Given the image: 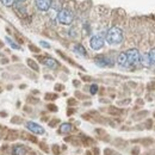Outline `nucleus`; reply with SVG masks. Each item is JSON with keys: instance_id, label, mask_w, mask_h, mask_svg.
Segmentation results:
<instances>
[{"instance_id": "23", "label": "nucleus", "mask_w": 155, "mask_h": 155, "mask_svg": "<svg viewBox=\"0 0 155 155\" xmlns=\"http://www.w3.org/2000/svg\"><path fill=\"white\" fill-rule=\"evenodd\" d=\"M53 148H54V153H55V154L58 155V146H54Z\"/></svg>"}, {"instance_id": "5", "label": "nucleus", "mask_w": 155, "mask_h": 155, "mask_svg": "<svg viewBox=\"0 0 155 155\" xmlns=\"http://www.w3.org/2000/svg\"><path fill=\"white\" fill-rule=\"evenodd\" d=\"M90 45H91V48L93 49V50H99V49H101L103 47H104V38L101 37V36H93L91 41H90Z\"/></svg>"}, {"instance_id": "12", "label": "nucleus", "mask_w": 155, "mask_h": 155, "mask_svg": "<svg viewBox=\"0 0 155 155\" xmlns=\"http://www.w3.org/2000/svg\"><path fill=\"white\" fill-rule=\"evenodd\" d=\"M74 51L79 54V55H81V56H86L87 55V53H86V49L84 48V45H81V44H77V45H74Z\"/></svg>"}, {"instance_id": "18", "label": "nucleus", "mask_w": 155, "mask_h": 155, "mask_svg": "<svg viewBox=\"0 0 155 155\" xmlns=\"http://www.w3.org/2000/svg\"><path fill=\"white\" fill-rule=\"evenodd\" d=\"M90 91H91V93H92V94H96V93L98 92V86L97 85H92V86H91V88H90Z\"/></svg>"}, {"instance_id": "19", "label": "nucleus", "mask_w": 155, "mask_h": 155, "mask_svg": "<svg viewBox=\"0 0 155 155\" xmlns=\"http://www.w3.org/2000/svg\"><path fill=\"white\" fill-rule=\"evenodd\" d=\"M45 98H47V99H55V98H56V94H47Z\"/></svg>"}, {"instance_id": "17", "label": "nucleus", "mask_w": 155, "mask_h": 155, "mask_svg": "<svg viewBox=\"0 0 155 155\" xmlns=\"http://www.w3.org/2000/svg\"><path fill=\"white\" fill-rule=\"evenodd\" d=\"M15 1H16V0H1V2H2L5 6H12Z\"/></svg>"}, {"instance_id": "4", "label": "nucleus", "mask_w": 155, "mask_h": 155, "mask_svg": "<svg viewBox=\"0 0 155 155\" xmlns=\"http://www.w3.org/2000/svg\"><path fill=\"white\" fill-rule=\"evenodd\" d=\"M94 62L99 67H112L114 66V61L110 58L105 56V55H99L94 58Z\"/></svg>"}, {"instance_id": "3", "label": "nucleus", "mask_w": 155, "mask_h": 155, "mask_svg": "<svg viewBox=\"0 0 155 155\" xmlns=\"http://www.w3.org/2000/svg\"><path fill=\"white\" fill-rule=\"evenodd\" d=\"M125 54H127V60H128V66H135L141 61V56L137 49H130Z\"/></svg>"}, {"instance_id": "22", "label": "nucleus", "mask_w": 155, "mask_h": 155, "mask_svg": "<svg viewBox=\"0 0 155 155\" xmlns=\"http://www.w3.org/2000/svg\"><path fill=\"white\" fill-rule=\"evenodd\" d=\"M41 44H42L43 47H45V48H49V47H50V45H49L48 43H45V42H41Z\"/></svg>"}, {"instance_id": "24", "label": "nucleus", "mask_w": 155, "mask_h": 155, "mask_svg": "<svg viewBox=\"0 0 155 155\" xmlns=\"http://www.w3.org/2000/svg\"><path fill=\"white\" fill-rule=\"evenodd\" d=\"M18 2H23V1H25V0H17Z\"/></svg>"}, {"instance_id": "10", "label": "nucleus", "mask_w": 155, "mask_h": 155, "mask_svg": "<svg viewBox=\"0 0 155 155\" xmlns=\"http://www.w3.org/2000/svg\"><path fill=\"white\" fill-rule=\"evenodd\" d=\"M117 62H118V64L122 66V67H129V66H128V60H127V54H125V53H120V54L118 55Z\"/></svg>"}, {"instance_id": "2", "label": "nucleus", "mask_w": 155, "mask_h": 155, "mask_svg": "<svg viewBox=\"0 0 155 155\" xmlns=\"http://www.w3.org/2000/svg\"><path fill=\"white\" fill-rule=\"evenodd\" d=\"M73 19H74V16H73L72 11H69V10H67V8L61 10L58 13V23H61V24H63V25H71Z\"/></svg>"}, {"instance_id": "8", "label": "nucleus", "mask_w": 155, "mask_h": 155, "mask_svg": "<svg viewBox=\"0 0 155 155\" xmlns=\"http://www.w3.org/2000/svg\"><path fill=\"white\" fill-rule=\"evenodd\" d=\"M41 61H42L47 67H49V68H51V69H55V68L58 67V62L56 60H54V58H41Z\"/></svg>"}, {"instance_id": "6", "label": "nucleus", "mask_w": 155, "mask_h": 155, "mask_svg": "<svg viewBox=\"0 0 155 155\" xmlns=\"http://www.w3.org/2000/svg\"><path fill=\"white\" fill-rule=\"evenodd\" d=\"M26 128H28V130H30L31 133H34V134H36V135H43L44 134V129L38 125L37 123H34V122H28L26 123Z\"/></svg>"}, {"instance_id": "7", "label": "nucleus", "mask_w": 155, "mask_h": 155, "mask_svg": "<svg viewBox=\"0 0 155 155\" xmlns=\"http://www.w3.org/2000/svg\"><path fill=\"white\" fill-rule=\"evenodd\" d=\"M36 6L39 11H48L51 6V0H36Z\"/></svg>"}, {"instance_id": "15", "label": "nucleus", "mask_w": 155, "mask_h": 155, "mask_svg": "<svg viewBox=\"0 0 155 155\" xmlns=\"http://www.w3.org/2000/svg\"><path fill=\"white\" fill-rule=\"evenodd\" d=\"M5 39H6V42L10 44V47H11V48H13V49H19V48H20L19 45H18V44H16V43H15V42H13V41H12L11 38L6 37Z\"/></svg>"}, {"instance_id": "11", "label": "nucleus", "mask_w": 155, "mask_h": 155, "mask_svg": "<svg viewBox=\"0 0 155 155\" xmlns=\"http://www.w3.org/2000/svg\"><path fill=\"white\" fill-rule=\"evenodd\" d=\"M72 130H73L72 124H69V123H63V124H61L58 133H60V134H68V133H71Z\"/></svg>"}, {"instance_id": "21", "label": "nucleus", "mask_w": 155, "mask_h": 155, "mask_svg": "<svg viewBox=\"0 0 155 155\" xmlns=\"http://www.w3.org/2000/svg\"><path fill=\"white\" fill-rule=\"evenodd\" d=\"M30 49H31V50H34V51H36V53H38L39 51L38 49H37L36 47H34V45H30Z\"/></svg>"}, {"instance_id": "1", "label": "nucleus", "mask_w": 155, "mask_h": 155, "mask_svg": "<svg viewBox=\"0 0 155 155\" xmlns=\"http://www.w3.org/2000/svg\"><path fill=\"white\" fill-rule=\"evenodd\" d=\"M105 38H106V42H107L109 44H111V45H117V44H120V43L123 42L124 35H123V31H122L119 28L114 26V28H111V29L107 30Z\"/></svg>"}, {"instance_id": "9", "label": "nucleus", "mask_w": 155, "mask_h": 155, "mask_svg": "<svg viewBox=\"0 0 155 155\" xmlns=\"http://www.w3.org/2000/svg\"><path fill=\"white\" fill-rule=\"evenodd\" d=\"M26 150H28V148L24 147L23 144H16L12 148V155H25Z\"/></svg>"}, {"instance_id": "14", "label": "nucleus", "mask_w": 155, "mask_h": 155, "mask_svg": "<svg viewBox=\"0 0 155 155\" xmlns=\"http://www.w3.org/2000/svg\"><path fill=\"white\" fill-rule=\"evenodd\" d=\"M28 64H29V66H30V67H31L34 71H36V72H38V71H39L38 66L36 64V62H35V61H32L31 58H29V60H28Z\"/></svg>"}, {"instance_id": "13", "label": "nucleus", "mask_w": 155, "mask_h": 155, "mask_svg": "<svg viewBox=\"0 0 155 155\" xmlns=\"http://www.w3.org/2000/svg\"><path fill=\"white\" fill-rule=\"evenodd\" d=\"M141 62H142V64H143L144 67H150V66H152V62H150V58H149V55H148V54H144V55L142 56Z\"/></svg>"}, {"instance_id": "16", "label": "nucleus", "mask_w": 155, "mask_h": 155, "mask_svg": "<svg viewBox=\"0 0 155 155\" xmlns=\"http://www.w3.org/2000/svg\"><path fill=\"white\" fill-rule=\"evenodd\" d=\"M148 55H149V58H150V62H152V64L155 66V48H153L149 53H148Z\"/></svg>"}, {"instance_id": "20", "label": "nucleus", "mask_w": 155, "mask_h": 155, "mask_svg": "<svg viewBox=\"0 0 155 155\" xmlns=\"http://www.w3.org/2000/svg\"><path fill=\"white\" fill-rule=\"evenodd\" d=\"M48 107H49V110H53V111H56V110H58V107L54 106V105H49Z\"/></svg>"}]
</instances>
